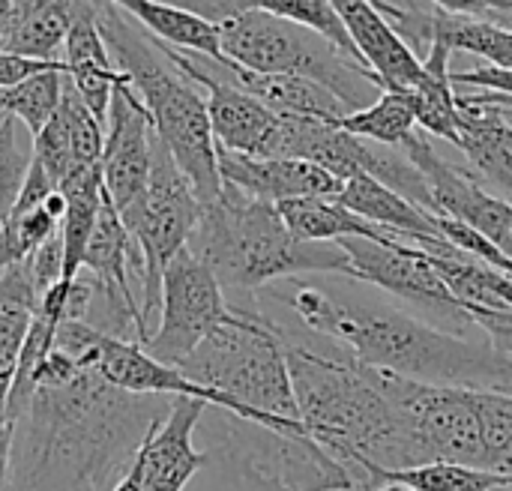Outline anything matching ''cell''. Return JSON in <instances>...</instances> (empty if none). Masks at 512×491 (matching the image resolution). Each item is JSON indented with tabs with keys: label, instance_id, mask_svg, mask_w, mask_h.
I'll return each instance as SVG.
<instances>
[{
	"label": "cell",
	"instance_id": "obj_40",
	"mask_svg": "<svg viewBox=\"0 0 512 491\" xmlns=\"http://www.w3.org/2000/svg\"><path fill=\"white\" fill-rule=\"evenodd\" d=\"M453 87H483L486 93H498L512 99V69H498V66H477L465 72H453Z\"/></svg>",
	"mask_w": 512,
	"mask_h": 491
},
{
	"label": "cell",
	"instance_id": "obj_9",
	"mask_svg": "<svg viewBox=\"0 0 512 491\" xmlns=\"http://www.w3.org/2000/svg\"><path fill=\"white\" fill-rule=\"evenodd\" d=\"M339 246L351 261V279L369 282L405 300L417 309L420 321L453 336H468V330L474 327L468 309L453 297L423 249L405 240L375 243L363 237H348Z\"/></svg>",
	"mask_w": 512,
	"mask_h": 491
},
{
	"label": "cell",
	"instance_id": "obj_2",
	"mask_svg": "<svg viewBox=\"0 0 512 491\" xmlns=\"http://www.w3.org/2000/svg\"><path fill=\"white\" fill-rule=\"evenodd\" d=\"M285 360L306 435L336 459L357 489L372 471H408L429 465L405 411L384 387L381 369L354 357H327L285 333Z\"/></svg>",
	"mask_w": 512,
	"mask_h": 491
},
{
	"label": "cell",
	"instance_id": "obj_27",
	"mask_svg": "<svg viewBox=\"0 0 512 491\" xmlns=\"http://www.w3.org/2000/svg\"><path fill=\"white\" fill-rule=\"evenodd\" d=\"M66 201V213L60 222L63 237V279H75L81 273L87 246L93 240L102 204H105V183L102 165L99 168H72L69 177L57 186Z\"/></svg>",
	"mask_w": 512,
	"mask_h": 491
},
{
	"label": "cell",
	"instance_id": "obj_28",
	"mask_svg": "<svg viewBox=\"0 0 512 491\" xmlns=\"http://www.w3.org/2000/svg\"><path fill=\"white\" fill-rule=\"evenodd\" d=\"M426 33L429 42H444L450 51H471L489 66L512 69V30L462 12L453 0L426 3Z\"/></svg>",
	"mask_w": 512,
	"mask_h": 491
},
{
	"label": "cell",
	"instance_id": "obj_45",
	"mask_svg": "<svg viewBox=\"0 0 512 491\" xmlns=\"http://www.w3.org/2000/svg\"><path fill=\"white\" fill-rule=\"evenodd\" d=\"M6 117H9V114H6V111H3V105H0V126H3V120H6Z\"/></svg>",
	"mask_w": 512,
	"mask_h": 491
},
{
	"label": "cell",
	"instance_id": "obj_36",
	"mask_svg": "<svg viewBox=\"0 0 512 491\" xmlns=\"http://www.w3.org/2000/svg\"><path fill=\"white\" fill-rule=\"evenodd\" d=\"M33 162L54 180V186H60L69 171L75 168V156H72V144H69V132L63 126V120L54 114V120L33 138Z\"/></svg>",
	"mask_w": 512,
	"mask_h": 491
},
{
	"label": "cell",
	"instance_id": "obj_15",
	"mask_svg": "<svg viewBox=\"0 0 512 491\" xmlns=\"http://www.w3.org/2000/svg\"><path fill=\"white\" fill-rule=\"evenodd\" d=\"M162 51L168 54V60L192 84L204 87L207 114H210V126H213L216 147H222L228 153L264 159V153L270 147V138H273L276 126H279V114H273L264 102H258L255 96L237 90L234 84L210 75L195 54H186V51H177V48H168V45H162Z\"/></svg>",
	"mask_w": 512,
	"mask_h": 491
},
{
	"label": "cell",
	"instance_id": "obj_32",
	"mask_svg": "<svg viewBox=\"0 0 512 491\" xmlns=\"http://www.w3.org/2000/svg\"><path fill=\"white\" fill-rule=\"evenodd\" d=\"M339 126L357 138L384 144V147H402L417 132V114L408 90H384L375 105L354 111L339 120Z\"/></svg>",
	"mask_w": 512,
	"mask_h": 491
},
{
	"label": "cell",
	"instance_id": "obj_26",
	"mask_svg": "<svg viewBox=\"0 0 512 491\" xmlns=\"http://www.w3.org/2000/svg\"><path fill=\"white\" fill-rule=\"evenodd\" d=\"M285 228L300 243H342L348 237H363L375 243L399 240L396 234L369 225L357 213H351L339 198H294L276 204Z\"/></svg>",
	"mask_w": 512,
	"mask_h": 491
},
{
	"label": "cell",
	"instance_id": "obj_4",
	"mask_svg": "<svg viewBox=\"0 0 512 491\" xmlns=\"http://www.w3.org/2000/svg\"><path fill=\"white\" fill-rule=\"evenodd\" d=\"M96 18L117 69L147 108L156 138L168 147L201 204H213L222 192V177L207 96H201L198 84L168 60L162 45L120 3H96Z\"/></svg>",
	"mask_w": 512,
	"mask_h": 491
},
{
	"label": "cell",
	"instance_id": "obj_16",
	"mask_svg": "<svg viewBox=\"0 0 512 491\" xmlns=\"http://www.w3.org/2000/svg\"><path fill=\"white\" fill-rule=\"evenodd\" d=\"M207 402L177 396L171 399L168 417L156 420L141 444L144 456V491H183L186 483L207 465V453L192 447L195 426L204 417Z\"/></svg>",
	"mask_w": 512,
	"mask_h": 491
},
{
	"label": "cell",
	"instance_id": "obj_6",
	"mask_svg": "<svg viewBox=\"0 0 512 491\" xmlns=\"http://www.w3.org/2000/svg\"><path fill=\"white\" fill-rule=\"evenodd\" d=\"M177 369L192 384L231 399L237 420L288 435L306 432L285 360V330L258 306H234V315Z\"/></svg>",
	"mask_w": 512,
	"mask_h": 491
},
{
	"label": "cell",
	"instance_id": "obj_35",
	"mask_svg": "<svg viewBox=\"0 0 512 491\" xmlns=\"http://www.w3.org/2000/svg\"><path fill=\"white\" fill-rule=\"evenodd\" d=\"M33 165V147H21L18 144V126L12 117L3 120L0 126V225L12 216L21 189L27 183Z\"/></svg>",
	"mask_w": 512,
	"mask_h": 491
},
{
	"label": "cell",
	"instance_id": "obj_10",
	"mask_svg": "<svg viewBox=\"0 0 512 491\" xmlns=\"http://www.w3.org/2000/svg\"><path fill=\"white\" fill-rule=\"evenodd\" d=\"M231 315L234 306L225 300V288L189 249H183L162 276L159 327L150 333L144 351L177 369Z\"/></svg>",
	"mask_w": 512,
	"mask_h": 491
},
{
	"label": "cell",
	"instance_id": "obj_17",
	"mask_svg": "<svg viewBox=\"0 0 512 491\" xmlns=\"http://www.w3.org/2000/svg\"><path fill=\"white\" fill-rule=\"evenodd\" d=\"M222 183L240 189L249 198L282 204L294 198H339L342 180L330 171L297 159H252L219 147Z\"/></svg>",
	"mask_w": 512,
	"mask_h": 491
},
{
	"label": "cell",
	"instance_id": "obj_24",
	"mask_svg": "<svg viewBox=\"0 0 512 491\" xmlns=\"http://www.w3.org/2000/svg\"><path fill=\"white\" fill-rule=\"evenodd\" d=\"M120 9L141 24L153 39H159L168 48L207 57L213 63H225L222 36L219 27L204 18L195 9H186V3H156V0H120Z\"/></svg>",
	"mask_w": 512,
	"mask_h": 491
},
{
	"label": "cell",
	"instance_id": "obj_44",
	"mask_svg": "<svg viewBox=\"0 0 512 491\" xmlns=\"http://www.w3.org/2000/svg\"><path fill=\"white\" fill-rule=\"evenodd\" d=\"M363 491H414V489H408V486H393V483H381V486H372V489H363Z\"/></svg>",
	"mask_w": 512,
	"mask_h": 491
},
{
	"label": "cell",
	"instance_id": "obj_30",
	"mask_svg": "<svg viewBox=\"0 0 512 491\" xmlns=\"http://www.w3.org/2000/svg\"><path fill=\"white\" fill-rule=\"evenodd\" d=\"M381 483H393V486H408L414 491H501L510 489V477H501L495 471H483V468H468V465H453V462H432V465H420V468H408V471H372L369 486H381Z\"/></svg>",
	"mask_w": 512,
	"mask_h": 491
},
{
	"label": "cell",
	"instance_id": "obj_25",
	"mask_svg": "<svg viewBox=\"0 0 512 491\" xmlns=\"http://www.w3.org/2000/svg\"><path fill=\"white\" fill-rule=\"evenodd\" d=\"M39 309V291L27 264H15L0 273V420L18 372V357L27 342L30 324Z\"/></svg>",
	"mask_w": 512,
	"mask_h": 491
},
{
	"label": "cell",
	"instance_id": "obj_38",
	"mask_svg": "<svg viewBox=\"0 0 512 491\" xmlns=\"http://www.w3.org/2000/svg\"><path fill=\"white\" fill-rule=\"evenodd\" d=\"M24 264H27V270L33 276V285H36L39 297L48 288H54L63 279V237H60V231L48 243H42Z\"/></svg>",
	"mask_w": 512,
	"mask_h": 491
},
{
	"label": "cell",
	"instance_id": "obj_11",
	"mask_svg": "<svg viewBox=\"0 0 512 491\" xmlns=\"http://www.w3.org/2000/svg\"><path fill=\"white\" fill-rule=\"evenodd\" d=\"M231 417V414H228ZM228 447L237 468L270 491H351L357 483L306 432H273L231 417Z\"/></svg>",
	"mask_w": 512,
	"mask_h": 491
},
{
	"label": "cell",
	"instance_id": "obj_21",
	"mask_svg": "<svg viewBox=\"0 0 512 491\" xmlns=\"http://www.w3.org/2000/svg\"><path fill=\"white\" fill-rule=\"evenodd\" d=\"M63 66H66L72 87L84 99V105L102 123H108L111 96L123 75L99 30L96 3H78V0L72 3V24H69L66 45H63Z\"/></svg>",
	"mask_w": 512,
	"mask_h": 491
},
{
	"label": "cell",
	"instance_id": "obj_8",
	"mask_svg": "<svg viewBox=\"0 0 512 491\" xmlns=\"http://www.w3.org/2000/svg\"><path fill=\"white\" fill-rule=\"evenodd\" d=\"M201 213H204V204L195 195L192 183L177 168L168 147L159 138H153V165H150L147 195L138 213L129 222H123L144 258L141 318L147 330H150V315L162 306V276L168 264L189 246L201 222Z\"/></svg>",
	"mask_w": 512,
	"mask_h": 491
},
{
	"label": "cell",
	"instance_id": "obj_3",
	"mask_svg": "<svg viewBox=\"0 0 512 491\" xmlns=\"http://www.w3.org/2000/svg\"><path fill=\"white\" fill-rule=\"evenodd\" d=\"M315 336L333 339L363 366L432 387L510 393L512 366L489 342L444 333L414 315L387 306L336 300L321 288L297 285L279 294Z\"/></svg>",
	"mask_w": 512,
	"mask_h": 491
},
{
	"label": "cell",
	"instance_id": "obj_18",
	"mask_svg": "<svg viewBox=\"0 0 512 491\" xmlns=\"http://www.w3.org/2000/svg\"><path fill=\"white\" fill-rule=\"evenodd\" d=\"M96 372L102 375V381H108L111 387L129 393V396H165V399H201L207 405H216L219 411L237 417V405L213 390H204L198 384H192L180 369L165 366L159 360H153L141 345L135 342H123L114 336H102L99 345V360H96Z\"/></svg>",
	"mask_w": 512,
	"mask_h": 491
},
{
	"label": "cell",
	"instance_id": "obj_20",
	"mask_svg": "<svg viewBox=\"0 0 512 491\" xmlns=\"http://www.w3.org/2000/svg\"><path fill=\"white\" fill-rule=\"evenodd\" d=\"M360 57L384 90H414L423 75V60L405 45L396 27L378 12L375 0H333Z\"/></svg>",
	"mask_w": 512,
	"mask_h": 491
},
{
	"label": "cell",
	"instance_id": "obj_1",
	"mask_svg": "<svg viewBox=\"0 0 512 491\" xmlns=\"http://www.w3.org/2000/svg\"><path fill=\"white\" fill-rule=\"evenodd\" d=\"M168 408L111 387L96 369L36 387L15 423L12 491H111Z\"/></svg>",
	"mask_w": 512,
	"mask_h": 491
},
{
	"label": "cell",
	"instance_id": "obj_23",
	"mask_svg": "<svg viewBox=\"0 0 512 491\" xmlns=\"http://www.w3.org/2000/svg\"><path fill=\"white\" fill-rule=\"evenodd\" d=\"M69 24H72V3L66 0H9L0 54L63 63Z\"/></svg>",
	"mask_w": 512,
	"mask_h": 491
},
{
	"label": "cell",
	"instance_id": "obj_42",
	"mask_svg": "<svg viewBox=\"0 0 512 491\" xmlns=\"http://www.w3.org/2000/svg\"><path fill=\"white\" fill-rule=\"evenodd\" d=\"M12 447H15V423L0 420V491H12Z\"/></svg>",
	"mask_w": 512,
	"mask_h": 491
},
{
	"label": "cell",
	"instance_id": "obj_41",
	"mask_svg": "<svg viewBox=\"0 0 512 491\" xmlns=\"http://www.w3.org/2000/svg\"><path fill=\"white\" fill-rule=\"evenodd\" d=\"M456 3V0H453ZM462 12L468 15H477L483 21H492V24H501L512 30V0H492V3H483V0H471V3H456Z\"/></svg>",
	"mask_w": 512,
	"mask_h": 491
},
{
	"label": "cell",
	"instance_id": "obj_31",
	"mask_svg": "<svg viewBox=\"0 0 512 491\" xmlns=\"http://www.w3.org/2000/svg\"><path fill=\"white\" fill-rule=\"evenodd\" d=\"M66 201L63 195H51L45 204L30 210H12V216L0 225V273L24 264L42 243H48L63 222Z\"/></svg>",
	"mask_w": 512,
	"mask_h": 491
},
{
	"label": "cell",
	"instance_id": "obj_7",
	"mask_svg": "<svg viewBox=\"0 0 512 491\" xmlns=\"http://www.w3.org/2000/svg\"><path fill=\"white\" fill-rule=\"evenodd\" d=\"M219 27L222 51L231 63L258 75L306 78L330 90L351 114L378 102L384 84L339 54L327 39L303 24L267 12L261 3H186Z\"/></svg>",
	"mask_w": 512,
	"mask_h": 491
},
{
	"label": "cell",
	"instance_id": "obj_29",
	"mask_svg": "<svg viewBox=\"0 0 512 491\" xmlns=\"http://www.w3.org/2000/svg\"><path fill=\"white\" fill-rule=\"evenodd\" d=\"M450 57H453V51L444 42H432V51L423 60V75H420L417 87L408 90V93H411V102H414L417 129L432 135V138L450 141L453 147H462Z\"/></svg>",
	"mask_w": 512,
	"mask_h": 491
},
{
	"label": "cell",
	"instance_id": "obj_5",
	"mask_svg": "<svg viewBox=\"0 0 512 491\" xmlns=\"http://www.w3.org/2000/svg\"><path fill=\"white\" fill-rule=\"evenodd\" d=\"M225 291H255L297 273L351 276V261L339 243H300L285 228L276 204L243 195L222 183L213 204L186 246Z\"/></svg>",
	"mask_w": 512,
	"mask_h": 491
},
{
	"label": "cell",
	"instance_id": "obj_14",
	"mask_svg": "<svg viewBox=\"0 0 512 491\" xmlns=\"http://www.w3.org/2000/svg\"><path fill=\"white\" fill-rule=\"evenodd\" d=\"M153 138L156 132H153L150 114L123 75L111 96L108 123H105V150H102L105 195L123 222H129L138 213L147 195L150 165H153Z\"/></svg>",
	"mask_w": 512,
	"mask_h": 491
},
{
	"label": "cell",
	"instance_id": "obj_13",
	"mask_svg": "<svg viewBox=\"0 0 512 491\" xmlns=\"http://www.w3.org/2000/svg\"><path fill=\"white\" fill-rule=\"evenodd\" d=\"M402 150L426 177L441 216L468 225L471 231L486 237L504 258L512 261L510 201H504L501 195L486 189L471 168H462V165H453L450 159H444L435 150V138L420 129L402 144Z\"/></svg>",
	"mask_w": 512,
	"mask_h": 491
},
{
	"label": "cell",
	"instance_id": "obj_39",
	"mask_svg": "<svg viewBox=\"0 0 512 491\" xmlns=\"http://www.w3.org/2000/svg\"><path fill=\"white\" fill-rule=\"evenodd\" d=\"M42 72H66L60 60H33L18 54H0V93L24 84L27 78H36Z\"/></svg>",
	"mask_w": 512,
	"mask_h": 491
},
{
	"label": "cell",
	"instance_id": "obj_46",
	"mask_svg": "<svg viewBox=\"0 0 512 491\" xmlns=\"http://www.w3.org/2000/svg\"><path fill=\"white\" fill-rule=\"evenodd\" d=\"M501 491H512V489H501Z\"/></svg>",
	"mask_w": 512,
	"mask_h": 491
},
{
	"label": "cell",
	"instance_id": "obj_19",
	"mask_svg": "<svg viewBox=\"0 0 512 491\" xmlns=\"http://www.w3.org/2000/svg\"><path fill=\"white\" fill-rule=\"evenodd\" d=\"M462 153L480 183L495 186L504 201L512 204V123L504 117L495 93H468L456 87Z\"/></svg>",
	"mask_w": 512,
	"mask_h": 491
},
{
	"label": "cell",
	"instance_id": "obj_22",
	"mask_svg": "<svg viewBox=\"0 0 512 491\" xmlns=\"http://www.w3.org/2000/svg\"><path fill=\"white\" fill-rule=\"evenodd\" d=\"M339 201L357 213L360 219H366L375 228H384L390 234H396L405 243H417V240H444L438 231V216L414 207L411 201H405L402 195H396L393 189H387L384 183L372 180L369 174H354L342 183V195Z\"/></svg>",
	"mask_w": 512,
	"mask_h": 491
},
{
	"label": "cell",
	"instance_id": "obj_37",
	"mask_svg": "<svg viewBox=\"0 0 512 491\" xmlns=\"http://www.w3.org/2000/svg\"><path fill=\"white\" fill-rule=\"evenodd\" d=\"M468 315L474 327H480L489 336L492 351L512 366V309H483V306H468Z\"/></svg>",
	"mask_w": 512,
	"mask_h": 491
},
{
	"label": "cell",
	"instance_id": "obj_43",
	"mask_svg": "<svg viewBox=\"0 0 512 491\" xmlns=\"http://www.w3.org/2000/svg\"><path fill=\"white\" fill-rule=\"evenodd\" d=\"M495 99H498V105L504 108V117L512 123V99H507V96H498V93H495Z\"/></svg>",
	"mask_w": 512,
	"mask_h": 491
},
{
	"label": "cell",
	"instance_id": "obj_34",
	"mask_svg": "<svg viewBox=\"0 0 512 491\" xmlns=\"http://www.w3.org/2000/svg\"><path fill=\"white\" fill-rule=\"evenodd\" d=\"M258 3L267 12L279 15V18H288L294 24L309 27L312 33L327 39L339 54H345L357 66H366V60L360 57V51H357V45H354V39H351V33H348V27H345V21H342V15H339L333 0H258Z\"/></svg>",
	"mask_w": 512,
	"mask_h": 491
},
{
	"label": "cell",
	"instance_id": "obj_12",
	"mask_svg": "<svg viewBox=\"0 0 512 491\" xmlns=\"http://www.w3.org/2000/svg\"><path fill=\"white\" fill-rule=\"evenodd\" d=\"M381 375H384L387 393L414 426L429 465L453 462V465L486 471L489 459H486L483 423H480V408H477V390L417 384L390 372H381Z\"/></svg>",
	"mask_w": 512,
	"mask_h": 491
},
{
	"label": "cell",
	"instance_id": "obj_33",
	"mask_svg": "<svg viewBox=\"0 0 512 491\" xmlns=\"http://www.w3.org/2000/svg\"><path fill=\"white\" fill-rule=\"evenodd\" d=\"M63 81H66V72H42L12 90H3L0 105L15 123H24L27 132L36 138L60 111Z\"/></svg>",
	"mask_w": 512,
	"mask_h": 491
}]
</instances>
